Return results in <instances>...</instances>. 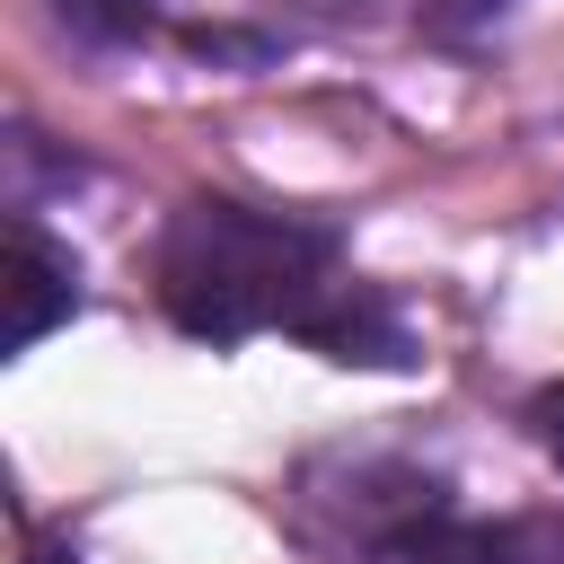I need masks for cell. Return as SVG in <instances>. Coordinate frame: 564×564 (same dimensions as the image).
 <instances>
[{"instance_id":"obj_4","label":"cell","mask_w":564,"mask_h":564,"mask_svg":"<svg viewBox=\"0 0 564 564\" xmlns=\"http://www.w3.org/2000/svg\"><path fill=\"white\" fill-rule=\"evenodd\" d=\"M352 564H511V546H502V529H476L458 511H405Z\"/></svg>"},{"instance_id":"obj_5","label":"cell","mask_w":564,"mask_h":564,"mask_svg":"<svg viewBox=\"0 0 564 564\" xmlns=\"http://www.w3.org/2000/svg\"><path fill=\"white\" fill-rule=\"evenodd\" d=\"M53 18H62L79 44H106V53L159 35V0H53Z\"/></svg>"},{"instance_id":"obj_7","label":"cell","mask_w":564,"mask_h":564,"mask_svg":"<svg viewBox=\"0 0 564 564\" xmlns=\"http://www.w3.org/2000/svg\"><path fill=\"white\" fill-rule=\"evenodd\" d=\"M529 432H538V449L564 467V388H546V397L529 405Z\"/></svg>"},{"instance_id":"obj_2","label":"cell","mask_w":564,"mask_h":564,"mask_svg":"<svg viewBox=\"0 0 564 564\" xmlns=\"http://www.w3.org/2000/svg\"><path fill=\"white\" fill-rule=\"evenodd\" d=\"M0 344L9 352H26V344H44L70 308H79V264H70V247H53L35 220H9V238H0Z\"/></svg>"},{"instance_id":"obj_3","label":"cell","mask_w":564,"mask_h":564,"mask_svg":"<svg viewBox=\"0 0 564 564\" xmlns=\"http://www.w3.org/2000/svg\"><path fill=\"white\" fill-rule=\"evenodd\" d=\"M300 344H317L326 361H361V370H405L414 361V344H405V326H397V308L370 291V282H335L308 317H300Z\"/></svg>"},{"instance_id":"obj_1","label":"cell","mask_w":564,"mask_h":564,"mask_svg":"<svg viewBox=\"0 0 564 564\" xmlns=\"http://www.w3.org/2000/svg\"><path fill=\"white\" fill-rule=\"evenodd\" d=\"M335 282H344L335 229L291 220V212H247V203L194 194L159 229V300L203 344H247L264 326L300 335V317Z\"/></svg>"},{"instance_id":"obj_8","label":"cell","mask_w":564,"mask_h":564,"mask_svg":"<svg viewBox=\"0 0 564 564\" xmlns=\"http://www.w3.org/2000/svg\"><path fill=\"white\" fill-rule=\"evenodd\" d=\"M26 564H70V555H26Z\"/></svg>"},{"instance_id":"obj_6","label":"cell","mask_w":564,"mask_h":564,"mask_svg":"<svg viewBox=\"0 0 564 564\" xmlns=\"http://www.w3.org/2000/svg\"><path fill=\"white\" fill-rule=\"evenodd\" d=\"M502 546H511V564H564V511H546V520H511Z\"/></svg>"}]
</instances>
